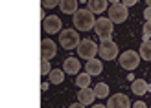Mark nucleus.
I'll use <instances>...</instances> for the list:
<instances>
[{
    "label": "nucleus",
    "mask_w": 151,
    "mask_h": 108,
    "mask_svg": "<svg viewBox=\"0 0 151 108\" xmlns=\"http://www.w3.org/2000/svg\"><path fill=\"white\" fill-rule=\"evenodd\" d=\"M88 9L98 15L107 11V0H88Z\"/></svg>",
    "instance_id": "dca6fc26"
},
{
    "label": "nucleus",
    "mask_w": 151,
    "mask_h": 108,
    "mask_svg": "<svg viewBox=\"0 0 151 108\" xmlns=\"http://www.w3.org/2000/svg\"><path fill=\"white\" fill-rule=\"evenodd\" d=\"M61 18L55 17V15H50V17H44L42 20V29L46 31L48 35H54L57 31H61Z\"/></svg>",
    "instance_id": "1a4fd4ad"
},
{
    "label": "nucleus",
    "mask_w": 151,
    "mask_h": 108,
    "mask_svg": "<svg viewBox=\"0 0 151 108\" xmlns=\"http://www.w3.org/2000/svg\"><path fill=\"white\" fill-rule=\"evenodd\" d=\"M118 63H120V66L124 68V70H134V68L138 66V63H140V53H137V51H133V50H127V51H124L122 55L118 57Z\"/></svg>",
    "instance_id": "7ed1b4c3"
},
{
    "label": "nucleus",
    "mask_w": 151,
    "mask_h": 108,
    "mask_svg": "<svg viewBox=\"0 0 151 108\" xmlns=\"http://www.w3.org/2000/svg\"><path fill=\"white\" fill-rule=\"evenodd\" d=\"M94 13L88 9H78L74 13V26L79 29V31H90L94 29Z\"/></svg>",
    "instance_id": "f257e3e1"
},
{
    "label": "nucleus",
    "mask_w": 151,
    "mask_h": 108,
    "mask_svg": "<svg viewBox=\"0 0 151 108\" xmlns=\"http://www.w3.org/2000/svg\"><path fill=\"white\" fill-rule=\"evenodd\" d=\"M142 35H144V41L146 38H151V20H146L144 29H142Z\"/></svg>",
    "instance_id": "4be33fe9"
},
{
    "label": "nucleus",
    "mask_w": 151,
    "mask_h": 108,
    "mask_svg": "<svg viewBox=\"0 0 151 108\" xmlns=\"http://www.w3.org/2000/svg\"><path fill=\"white\" fill-rule=\"evenodd\" d=\"M127 7L118 2V4H111V7H107V15H109V20L112 24H122V22L127 20Z\"/></svg>",
    "instance_id": "f03ea898"
},
{
    "label": "nucleus",
    "mask_w": 151,
    "mask_h": 108,
    "mask_svg": "<svg viewBox=\"0 0 151 108\" xmlns=\"http://www.w3.org/2000/svg\"><path fill=\"white\" fill-rule=\"evenodd\" d=\"M146 2H147V7H151V0H146Z\"/></svg>",
    "instance_id": "7c9ffc66"
},
{
    "label": "nucleus",
    "mask_w": 151,
    "mask_h": 108,
    "mask_svg": "<svg viewBox=\"0 0 151 108\" xmlns=\"http://www.w3.org/2000/svg\"><path fill=\"white\" fill-rule=\"evenodd\" d=\"M59 7H61V11L65 15H74L78 11V0H61Z\"/></svg>",
    "instance_id": "4468645a"
},
{
    "label": "nucleus",
    "mask_w": 151,
    "mask_h": 108,
    "mask_svg": "<svg viewBox=\"0 0 151 108\" xmlns=\"http://www.w3.org/2000/svg\"><path fill=\"white\" fill-rule=\"evenodd\" d=\"M76 84H78L79 88H88L90 84V75L85 72V73H78V77H76Z\"/></svg>",
    "instance_id": "aec40b11"
},
{
    "label": "nucleus",
    "mask_w": 151,
    "mask_h": 108,
    "mask_svg": "<svg viewBox=\"0 0 151 108\" xmlns=\"http://www.w3.org/2000/svg\"><path fill=\"white\" fill-rule=\"evenodd\" d=\"M92 108H107V106H103V104H92Z\"/></svg>",
    "instance_id": "c85d7f7f"
},
{
    "label": "nucleus",
    "mask_w": 151,
    "mask_h": 108,
    "mask_svg": "<svg viewBox=\"0 0 151 108\" xmlns=\"http://www.w3.org/2000/svg\"><path fill=\"white\" fill-rule=\"evenodd\" d=\"M68 108H85V104H81V103H76V104H70Z\"/></svg>",
    "instance_id": "cd10ccee"
},
{
    "label": "nucleus",
    "mask_w": 151,
    "mask_h": 108,
    "mask_svg": "<svg viewBox=\"0 0 151 108\" xmlns=\"http://www.w3.org/2000/svg\"><path fill=\"white\" fill-rule=\"evenodd\" d=\"M98 51H100V57L103 60H114L118 57V46L114 41H101L100 48H98Z\"/></svg>",
    "instance_id": "39448f33"
},
{
    "label": "nucleus",
    "mask_w": 151,
    "mask_h": 108,
    "mask_svg": "<svg viewBox=\"0 0 151 108\" xmlns=\"http://www.w3.org/2000/svg\"><path fill=\"white\" fill-rule=\"evenodd\" d=\"M147 92H151V84H147Z\"/></svg>",
    "instance_id": "2f4dec72"
},
{
    "label": "nucleus",
    "mask_w": 151,
    "mask_h": 108,
    "mask_svg": "<svg viewBox=\"0 0 151 108\" xmlns=\"http://www.w3.org/2000/svg\"><path fill=\"white\" fill-rule=\"evenodd\" d=\"M50 72H52L50 60H46V59H41V75H48Z\"/></svg>",
    "instance_id": "412c9836"
},
{
    "label": "nucleus",
    "mask_w": 151,
    "mask_h": 108,
    "mask_svg": "<svg viewBox=\"0 0 151 108\" xmlns=\"http://www.w3.org/2000/svg\"><path fill=\"white\" fill-rule=\"evenodd\" d=\"M144 18L151 20V7H146V9H144Z\"/></svg>",
    "instance_id": "393cba45"
},
{
    "label": "nucleus",
    "mask_w": 151,
    "mask_h": 108,
    "mask_svg": "<svg viewBox=\"0 0 151 108\" xmlns=\"http://www.w3.org/2000/svg\"><path fill=\"white\" fill-rule=\"evenodd\" d=\"M78 55L81 57V59H85V60H88V59H94V55L98 53V46H96V42H92L90 38H85V41H81L79 44H78Z\"/></svg>",
    "instance_id": "0eeeda50"
},
{
    "label": "nucleus",
    "mask_w": 151,
    "mask_h": 108,
    "mask_svg": "<svg viewBox=\"0 0 151 108\" xmlns=\"http://www.w3.org/2000/svg\"><path fill=\"white\" fill-rule=\"evenodd\" d=\"M137 2H138V0H122V4H124L125 7H131V6H134Z\"/></svg>",
    "instance_id": "b1692460"
},
{
    "label": "nucleus",
    "mask_w": 151,
    "mask_h": 108,
    "mask_svg": "<svg viewBox=\"0 0 151 108\" xmlns=\"http://www.w3.org/2000/svg\"><path fill=\"white\" fill-rule=\"evenodd\" d=\"M59 2H61V0H41L42 7H46V9H52V7L59 6Z\"/></svg>",
    "instance_id": "5701e85b"
},
{
    "label": "nucleus",
    "mask_w": 151,
    "mask_h": 108,
    "mask_svg": "<svg viewBox=\"0 0 151 108\" xmlns=\"http://www.w3.org/2000/svg\"><path fill=\"white\" fill-rule=\"evenodd\" d=\"M147 84H149V82H146L144 79H134L133 84H131L133 94H134V95H144L146 92H147Z\"/></svg>",
    "instance_id": "2eb2a0df"
},
{
    "label": "nucleus",
    "mask_w": 151,
    "mask_h": 108,
    "mask_svg": "<svg viewBox=\"0 0 151 108\" xmlns=\"http://www.w3.org/2000/svg\"><path fill=\"white\" fill-rule=\"evenodd\" d=\"M85 72L92 77V75H100L103 72V64H101V60H98L96 57L94 59H88L87 60V64H85Z\"/></svg>",
    "instance_id": "ddd939ff"
},
{
    "label": "nucleus",
    "mask_w": 151,
    "mask_h": 108,
    "mask_svg": "<svg viewBox=\"0 0 151 108\" xmlns=\"http://www.w3.org/2000/svg\"><path fill=\"white\" fill-rule=\"evenodd\" d=\"M79 70H81V64H79V60H78V59H74V57L65 59V63H63V72H65V73L78 75Z\"/></svg>",
    "instance_id": "f8f14e48"
},
{
    "label": "nucleus",
    "mask_w": 151,
    "mask_h": 108,
    "mask_svg": "<svg viewBox=\"0 0 151 108\" xmlns=\"http://www.w3.org/2000/svg\"><path fill=\"white\" fill-rule=\"evenodd\" d=\"M138 53H140V57L144 60H151V41H149V38H146V41L142 42Z\"/></svg>",
    "instance_id": "f3484780"
},
{
    "label": "nucleus",
    "mask_w": 151,
    "mask_h": 108,
    "mask_svg": "<svg viewBox=\"0 0 151 108\" xmlns=\"http://www.w3.org/2000/svg\"><path fill=\"white\" fill-rule=\"evenodd\" d=\"M107 2H111V4H118V2H122V0H107Z\"/></svg>",
    "instance_id": "c756f323"
},
{
    "label": "nucleus",
    "mask_w": 151,
    "mask_h": 108,
    "mask_svg": "<svg viewBox=\"0 0 151 108\" xmlns=\"http://www.w3.org/2000/svg\"><path fill=\"white\" fill-rule=\"evenodd\" d=\"M55 55H57L55 42L52 41V38H42V41H41V59L52 60Z\"/></svg>",
    "instance_id": "6e6552de"
},
{
    "label": "nucleus",
    "mask_w": 151,
    "mask_h": 108,
    "mask_svg": "<svg viewBox=\"0 0 151 108\" xmlns=\"http://www.w3.org/2000/svg\"><path fill=\"white\" fill-rule=\"evenodd\" d=\"M48 75H50V82L52 84H61L65 81V72L63 70H52Z\"/></svg>",
    "instance_id": "6ab92c4d"
},
{
    "label": "nucleus",
    "mask_w": 151,
    "mask_h": 108,
    "mask_svg": "<svg viewBox=\"0 0 151 108\" xmlns=\"http://www.w3.org/2000/svg\"><path fill=\"white\" fill-rule=\"evenodd\" d=\"M50 84H52V82H41V90H42V92H46Z\"/></svg>",
    "instance_id": "bb28decb"
},
{
    "label": "nucleus",
    "mask_w": 151,
    "mask_h": 108,
    "mask_svg": "<svg viewBox=\"0 0 151 108\" xmlns=\"http://www.w3.org/2000/svg\"><path fill=\"white\" fill-rule=\"evenodd\" d=\"M59 42H61V46L65 50H74V48H78L81 38L74 29H63L61 35H59Z\"/></svg>",
    "instance_id": "20e7f679"
},
{
    "label": "nucleus",
    "mask_w": 151,
    "mask_h": 108,
    "mask_svg": "<svg viewBox=\"0 0 151 108\" xmlns=\"http://www.w3.org/2000/svg\"><path fill=\"white\" fill-rule=\"evenodd\" d=\"M129 97L125 94H114L109 101H107V108H129Z\"/></svg>",
    "instance_id": "9d476101"
},
{
    "label": "nucleus",
    "mask_w": 151,
    "mask_h": 108,
    "mask_svg": "<svg viewBox=\"0 0 151 108\" xmlns=\"http://www.w3.org/2000/svg\"><path fill=\"white\" fill-rule=\"evenodd\" d=\"M94 99H96V94H94L92 88H79V92H78V103L88 106V104L94 103Z\"/></svg>",
    "instance_id": "9b49d317"
},
{
    "label": "nucleus",
    "mask_w": 151,
    "mask_h": 108,
    "mask_svg": "<svg viewBox=\"0 0 151 108\" xmlns=\"http://www.w3.org/2000/svg\"><path fill=\"white\" fill-rule=\"evenodd\" d=\"M94 31L101 41H109L112 37V22L109 18H98L94 22Z\"/></svg>",
    "instance_id": "423d86ee"
},
{
    "label": "nucleus",
    "mask_w": 151,
    "mask_h": 108,
    "mask_svg": "<svg viewBox=\"0 0 151 108\" xmlns=\"http://www.w3.org/2000/svg\"><path fill=\"white\" fill-rule=\"evenodd\" d=\"M133 108H147V104H146L144 101H137V103L133 104Z\"/></svg>",
    "instance_id": "a878e982"
},
{
    "label": "nucleus",
    "mask_w": 151,
    "mask_h": 108,
    "mask_svg": "<svg viewBox=\"0 0 151 108\" xmlns=\"http://www.w3.org/2000/svg\"><path fill=\"white\" fill-rule=\"evenodd\" d=\"M92 90H94L96 97H100V99H103V97L109 95V84H105V82H98Z\"/></svg>",
    "instance_id": "a211bd4d"
}]
</instances>
